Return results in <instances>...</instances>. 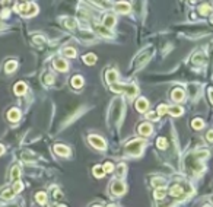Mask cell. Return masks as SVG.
I'll return each instance as SVG.
<instances>
[{
    "instance_id": "bcb514c9",
    "label": "cell",
    "mask_w": 213,
    "mask_h": 207,
    "mask_svg": "<svg viewBox=\"0 0 213 207\" xmlns=\"http://www.w3.org/2000/svg\"><path fill=\"white\" fill-rule=\"evenodd\" d=\"M205 207H210V206H205Z\"/></svg>"
},
{
    "instance_id": "30bf717a",
    "label": "cell",
    "mask_w": 213,
    "mask_h": 207,
    "mask_svg": "<svg viewBox=\"0 0 213 207\" xmlns=\"http://www.w3.org/2000/svg\"><path fill=\"white\" fill-rule=\"evenodd\" d=\"M106 80H108V83L111 85V83H115L117 80H118V73L115 72V70H108L106 72Z\"/></svg>"
},
{
    "instance_id": "5b68a950",
    "label": "cell",
    "mask_w": 213,
    "mask_h": 207,
    "mask_svg": "<svg viewBox=\"0 0 213 207\" xmlns=\"http://www.w3.org/2000/svg\"><path fill=\"white\" fill-rule=\"evenodd\" d=\"M111 191L115 196H121L126 191V187H124V184L121 181H114L113 182V187H111Z\"/></svg>"
},
{
    "instance_id": "f546056e",
    "label": "cell",
    "mask_w": 213,
    "mask_h": 207,
    "mask_svg": "<svg viewBox=\"0 0 213 207\" xmlns=\"http://www.w3.org/2000/svg\"><path fill=\"white\" fill-rule=\"evenodd\" d=\"M64 25L67 26V28H70V29H73L74 26H76V22H74V19H72V18H67L64 22Z\"/></svg>"
},
{
    "instance_id": "9a60e30c",
    "label": "cell",
    "mask_w": 213,
    "mask_h": 207,
    "mask_svg": "<svg viewBox=\"0 0 213 207\" xmlns=\"http://www.w3.org/2000/svg\"><path fill=\"white\" fill-rule=\"evenodd\" d=\"M172 99L175 101V102L182 101L184 99V92L181 91V89H174V92H172Z\"/></svg>"
},
{
    "instance_id": "e575fe53",
    "label": "cell",
    "mask_w": 213,
    "mask_h": 207,
    "mask_svg": "<svg viewBox=\"0 0 213 207\" xmlns=\"http://www.w3.org/2000/svg\"><path fill=\"white\" fill-rule=\"evenodd\" d=\"M166 111H168V107H165V105H161V107L158 108V114L159 115H164Z\"/></svg>"
},
{
    "instance_id": "9c48e42d",
    "label": "cell",
    "mask_w": 213,
    "mask_h": 207,
    "mask_svg": "<svg viewBox=\"0 0 213 207\" xmlns=\"http://www.w3.org/2000/svg\"><path fill=\"white\" fill-rule=\"evenodd\" d=\"M136 108H137L139 112H145L148 109V101L145 99V98H139L137 102H136Z\"/></svg>"
},
{
    "instance_id": "d6986e66",
    "label": "cell",
    "mask_w": 213,
    "mask_h": 207,
    "mask_svg": "<svg viewBox=\"0 0 213 207\" xmlns=\"http://www.w3.org/2000/svg\"><path fill=\"white\" fill-rule=\"evenodd\" d=\"M83 85V79L80 76H74L73 79H72V86L73 88H80Z\"/></svg>"
},
{
    "instance_id": "7c38bea8",
    "label": "cell",
    "mask_w": 213,
    "mask_h": 207,
    "mask_svg": "<svg viewBox=\"0 0 213 207\" xmlns=\"http://www.w3.org/2000/svg\"><path fill=\"white\" fill-rule=\"evenodd\" d=\"M139 133H140V134H143V136H149V134L152 133V125L148 124V123H145V124H140Z\"/></svg>"
},
{
    "instance_id": "2e32d148",
    "label": "cell",
    "mask_w": 213,
    "mask_h": 207,
    "mask_svg": "<svg viewBox=\"0 0 213 207\" xmlns=\"http://www.w3.org/2000/svg\"><path fill=\"white\" fill-rule=\"evenodd\" d=\"M166 112H169V114H171V115H174V117H178V115H181V114H182V108L178 107V105H175V107H169Z\"/></svg>"
},
{
    "instance_id": "277c9868",
    "label": "cell",
    "mask_w": 213,
    "mask_h": 207,
    "mask_svg": "<svg viewBox=\"0 0 213 207\" xmlns=\"http://www.w3.org/2000/svg\"><path fill=\"white\" fill-rule=\"evenodd\" d=\"M89 141L92 143V146H93V147H97V149H99V150H104L106 147L105 141L102 140L101 137H97V136H90Z\"/></svg>"
},
{
    "instance_id": "7bdbcfd3",
    "label": "cell",
    "mask_w": 213,
    "mask_h": 207,
    "mask_svg": "<svg viewBox=\"0 0 213 207\" xmlns=\"http://www.w3.org/2000/svg\"><path fill=\"white\" fill-rule=\"evenodd\" d=\"M210 99H212V102H213V92H210Z\"/></svg>"
},
{
    "instance_id": "74e56055",
    "label": "cell",
    "mask_w": 213,
    "mask_h": 207,
    "mask_svg": "<svg viewBox=\"0 0 213 207\" xmlns=\"http://www.w3.org/2000/svg\"><path fill=\"white\" fill-rule=\"evenodd\" d=\"M9 15H10V10H9V9H5V10L2 12V15H0V16L3 18V19H6V18H9Z\"/></svg>"
},
{
    "instance_id": "4dcf8cb0",
    "label": "cell",
    "mask_w": 213,
    "mask_h": 207,
    "mask_svg": "<svg viewBox=\"0 0 213 207\" xmlns=\"http://www.w3.org/2000/svg\"><path fill=\"white\" fill-rule=\"evenodd\" d=\"M193 127L198 130V128H202L203 127V120H200V118H196V120H193Z\"/></svg>"
},
{
    "instance_id": "ac0fdd59",
    "label": "cell",
    "mask_w": 213,
    "mask_h": 207,
    "mask_svg": "<svg viewBox=\"0 0 213 207\" xmlns=\"http://www.w3.org/2000/svg\"><path fill=\"white\" fill-rule=\"evenodd\" d=\"M95 31H97V32H99L101 35H104V37H110V35H111V31H110L108 28H105V26L95 25Z\"/></svg>"
},
{
    "instance_id": "4fadbf2b",
    "label": "cell",
    "mask_w": 213,
    "mask_h": 207,
    "mask_svg": "<svg viewBox=\"0 0 213 207\" xmlns=\"http://www.w3.org/2000/svg\"><path fill=\"white\" fill-rule=\"evenodd\" d=\"M114 25H115V18L113 15H105V18H104V26L105 28H111Z\"/></svg>"
},
{
    "instance_id": "7402d4cb",
    "label": "cell",
    "mask_w": 213,
    "mask_h": 207,
    "mask_svg": "<svg viewBox=\"0 0 213 207\" xmlns=\"http://www.w3.org/2000/svg\"><path fill=\"white\" fill-rule=\"evenodd\" d=\"M165 194H166V190H165V187H159V188H156L155 191V197L156 199H164L165 197Z\"/></svg>"
},
{
    "instance_id": "836d02e7",
    "label": "cell",
    "mask_w": 213,
    "mask_h": 207,
    "mask_svg": "<svg viewBox=\"0 0 213 207\" xmlns=\"http://www.w3.org/2000/svg\"><path fill=\"white\" fill-rule=\"evenodd\" d=\"M156 144H158V147H159V149H165V147H166V140H165L164 137H161V139L158 140Z\"/></svg>"
},
{
    "instance_id": "f6af8a7d",
    "label": "cell",
    "mask_w": 213,
    "mask_h": 207,
    "mask_svg": "<svg viewBox=\"0 0 213 207\" xmlns=\"http://www.w3.org/2000/svg\"><path fill=\"white\" fill-rule=\"evenodd\" d=\"M58 207H64V206H58Z\"/></svg>"
},
{
    "instance_id": "4316f807",
    "label": "cell",
    "mask_w": 213,
    "mask_h": 207,
    "mask_svg": "<svg viewBox=\"0 0 213 207\" xmlns=\"http://www.w3.org/2000/svg\"><path fill=\"white\" fill-rule=\"evenodd\" d=\"M152 184H153L155 187L159 188V187H164V185H165V180H164V178H155V180L152 181Z\"/></svg>"
},
{
    "instance_id": "ab89813d",
    "label": "cell",
    "mask_w": 213,
    "mask_h": 207,
    "mask_svg": "<svg viewBox=\"0 0 213 207\" xmlns=\"http://www.w3.org/2000/svg\"><path fill=\"white\" fill-rule=\"evenodd\" d=\"M207 140H209V141H213V130H210V131L207 133Z\"/></svg>"
},
{
    "instance_id": "cb8c5ba5",
    "label": "cell",
    "mask_w": 213,
    "mask_h": 207,
    "mask_svg": "<svg viewBox=\"0 0 213 207\" xmlns=\"http://www.w3.org/2000/svg\"><path fill=\"white\" fill-rule=\"evenodd\" d=\"M63 54H64L66 57H74L76 56V50L72 48V47H67V48L63 50Z\"/></svg>"
},
{
    "instance_id": "ee69618b",
    "label": "cell",
    "mask_w": 213,
    "mask_h": 207,
    "mask_svg": "<svg viewBox=\"0 0 213 207\" xmlns=\"http://www.w3.org/2000/svg\"><path fill=\"white\" fill-rule=\"evenodd\" d=\"M212 24H213V18H212Z\"/></svg>"
},
{
    "instance_id": "60d3db41",
    "label": "cell",
    "mask_w": 213,
    "mask_h": 207,
    "mask_svg": "<svg viewBox=\"0 0 213 207\" xmlns=\"http://www.w3.org/2000/svg\"><path fill=\"white\" fill-rule=\"evenodd\" d=\"M10 5V0H2V6H9Z\"/></svg>"
},
{
    "instance_id": "83f0119b",
    "label": "cell",
    "mask_w": 213,
    "mask_h": 207,
    "mask_svg": "<svg viewBox=\"0 0 213 207\" xmlns=\"http://www.w3.org/2000/svg\"><path fill=\"white\" fill-rule=\"evenodd\" d=\"M19 175H21V169H19V166H13V169H12V180H18V178H19Z\"/></svg>"
},
{
    "instance_id": "ba28073f",
    "label": "cell",
    "mask_w": 213,
    "mask_h": 207,
    "mask_svg": "<svg viewBox=\"0 0 213 207\" xmlns=\"http://www.w3.org/2000/svg\"><path fill=\"white\" fill-rule=\"evenodd\" d=\"M54 67L57 69L58 72H66L67 70V61L66 60H63V58H56L54 60Z\"/></svg>"
},
{
    "instance_id": "e0dca14e",
    "label": "cell",
    "mask_w": 213,
    "mask_h": 207,
    "mask_svg": "<svg viewBox=\"0 0 213 207\" xmlns=\"http://www.w3.org/2000/svg\"><path fill=\"white\" fill-rule=\"evenodd\" d=\"M25 92H26V85L22 82H19L15 85V93L16 95H24Z\"/></svg>"
},
{
    "instance_id": "1f68e13d",
    "label": "cell",
    "mask_w": 213,
    "mask_h": 207,
    "mask_svg": "<svg viewBox=\"0 0 213 207\" xmlns=\"http://www.w3.org/2000/svg\"><path fill=\"white\" fill-rule=\"evenodd\" d=\"M45 200H47V197H45V194H44V192H38V194H37V201H38L40 204H44V203H45Z\"/></svg>"
},
{
    "instance_id": "8d00e7d4",
    "label": "cell",
    "mask_w": 213,
    "mask_h": 207,
    "mask_svg": "<svg viewBox=\"0 0 213 207\" xmlns=\"http://www.w3.org/2000/svg\"><path fill=\"white\" fill-rule=\"evenodd\" d=\"M44 79H45V83H53V80H54L53 75H45L44 76Z\"/></svg>"
},
{
    "instance_id": "44dd1931",
    "label": "cell",
    "mask_w": 213,
    "mask_h": 207,
    "mask_svg": "<svg viewBox=\"0 0 213 207\" xmlns=\"http://www.w3.org/2000/svg\"><path fill=\"white\" fill-rule=\"evenodd\" d=\"M83 61L86 64H93L97 61V57H95V54H86V56H83Z\"/></svg>"
},
{
    "instance_id": "d590c367",
    "label": "cell",
    "mask_w": 213,
    "mask_h": 207,
    "mask_svg": "<svg viewBox=\"0 0 213 207\" xmlns=\"http://www.w3.org/2000/svg\"><path fill=\"white\" fill-rule=\"evenodd\" d=\"M117 172H118V175H124V172H126V165H118V168H117Z\"/></svg>"
},
{
    "instance_id": "8fae6325",
    "label": "cell",
    "mask_w": 213,
    "mask_h": 207,
    "mask_svg": "<svg viewBox=\"0 0 213 207\" xmlns=\"http://www.w3.org/2000/svg\"><path fill=\"white\" fill-rule=\"evenodd\" d=\"M8 118L10 120V121H18V120L21 118V112H19V109L12 108V109L8 112Z\"/></svg>"
},
{
    "instance_id": "6da1fadb",
    "label": "cell",
    "mask_w": 213,
    "mask_h": 207,
    "mask_svg": "<svg viewBox=\"0 0 213 207\" xmlns=\"http://www.w3.org/2000/svg\"><path fill=\"white\" fill-rule=\"evenodd\" d=\"M16 9L22 16H26V18L34 16V15H37V12H38L37 5H34V3H22V5L16 6Z\"/></svg>"
},
{
    "instance_id": "b9f144b4",
    "label": "cell",
    "mask_w": 213,
    "mask_h": 207,
    "mask_svg": "<svg viewBox=\"0 0 213 207\" xmlns=\"http://www.w3.org/2000/svg\"><path fill=\"white\" fill-rule=\"evenodd\" d=\"M3 152H5V147H3V146L0 144V155H3Z\"/></svg>"
},
{
    "instance_id": "f35d334b",
    "label": "cell",
    "mask_w": 213,
    "mask_h": 207,
    "mask_svg": "<svg viewBox=\"0 0 213 207\" xmlns=\"http://www.w3.org/2000/svg\"><path fill=\"white\" fill-rule=\"evenodd\" d=\"M158 115H159L158 112H149L148 118H149V120H156V118H158Z\"/></svg>"
},
{
    "instance_id": "603a6c76",
    "label": "cell",
    "mask_w": 213,
    "mask_h": 207,
    "mask_svg": "<svg viewBox=\"0 0 213 207\" xmlns=\"http://www.w3.org/2000/svg\"><path fill=\"white\" fill-rule=\"evenodd\" d=\"M93 174H95V176H98V178H102L105 175V171H104L102 166H95L93 168Z\"/></svg>"
},
{
    "instance_id": "5bb4252c",
    "label": "cell",
    "mask_w": 213,
    "mask_h": 207,
    "mask_svg": "<svg viewBox=\"0 0 213 207\" xmlns=\"http://www.w3.org/2000/svg\"><path fill=\"white\" fill-rule=\"evenodd\" d=\"M54 150H56V153L57 155H61V156H67L70 152H69V147H66V146H61V144H57L56 147H54Z\"/></svg>"
},
{
    "instance_id": "3957f363",
    "label": "cell",
    "mask_w": 213,
    "mask_h": 207,
    "mask_svg": "<svg viewBox=\"0 0 213 207\" xmlns=\"http://www.w3.org/2000/svg\"><path fill=\"white\" fill-rule=\"evenodd\" d=\"M143 146H145V141L143 140H133L130 141L129 144H127V152L131 153V155H134V156H137L142 153V150H143Z\"/></svg>"
},
{
    "instance_id": "d6a6232c",
    "label": "cell",
    "mask_w": 213,
    "mask_h": 207,
    "mask_svg": "<svg viewBox=\"0 0 213 207\" xmlns=\"http://www.w3.org/2000/svg\"><path fill=\"white\" fill-rule=\"evenodd\" d=\"M113 169H114V165H113L111 162H106L105 165H104V171H105V174H110V172H113Z\"/></svg>"
},
{
    "instance_id": "f1b7e54d",
    "label": "cell",
    "mask_w": 213,
    "mask_h": 207,
    "mask_svg": "<svg viewBox=\"0 0 213 207\" xmlns=\"http://www.w3.org/2000/svg\"><path fill=\"white\" fill-rule=\"evenodd\" d=\"M13 196H15V191H13V190H6L3 194H2V197H3V199H6V200L12 199Z\"/></svg>"
},
{
    "instance_id": "7dc6e473",
    "label": "cell",
    "mask_w": 213,
    "mask_h": 207,
    "mask_svg": "<svg viewBox=\"0 0 213 207\" xmlns=\"http://www.w3.org/2000/svg\"><path fill=\"white\" fill-rule=\"evenodd\" d=\"M95 207H101V206H95Z\"/></svg>"
},
{
    "instance_id": "7a4b0ae2",
    "label": "cell",
    "mask_w": 213,
    "mask_h": 207,
    "mask_svg": "<svg viewBox=\"0 0 213 207\" xmlns=\"http://www.w3.org/2000/svg\"><path fill=\"white\" fill-rule=\"evenodd\" d=\"M110 86L114 92H126L130 98L136 96V93H137V88L134 85H115V83H111Z\"/></svg>"
},
{
    "instance_id": "d4e9b609",
    "label": "cell",
    "mask_w": 213,
    "mask_h": 207,
    "mask_svg": "<svg viewBox=\"0 0 213 207\" xmlns=\"http://www.w3.org/2000/svg\"><path fill=\"white\" fill-rule=\"evenodd\" d=\"M212 12V6L210 5H205V6H200V13L202 15H207Z\"/></svg>"
},
{
    "instance_id": "ffe728a7",
    "label": "cell",
    "mask_w": 213,
    "mask_h": 207,
    "mask_svg": "<svg viewBox=\"0 0 213 207\" xmlns=\"http://www.w3.org/2000/svg\"><path fill=\"white\" fill-rule=\"evenodd\" d=\"M5 67H6V72H8V73H10V72H15V69L18 67V63L15 61V60H12V61H8Z\"/></svg>"
},
{
    "instance_id": "8992f818",
    "label": "cell",
    "mask_w": 213,
    "mask_h": 207,
    "mask_svg": "<svg viewBox=\"0 0 213 207\" xmlns=\"http://www.w3.org/2000/svg\"><path fill=\"white\" fill-rule=\"evenodd\" d=\"M171 196H174V197H178V199H184L187 194L184 192V187L182 185H174L171 188Z\"/></svg>"
},
{
    "instance_id": "52a82bcc",
    "label": "cell",
    "mask_w": 213,
    "mask_h": 207,
    "mask_svg": "<svg viewBox=\"0 0 213 207\" xmlns=\"http://www.w3.org/2000/svg\"><path fill=\"white\" fill-rule=\"evenodd\" d=\"M115 9L118 10V12H123V13H127V12H130V3H127V2H117L115 3Z\"/></svg>"
},
{
    "instance_id": "484cf974",
    "label": "cell",
    "mask_w": 213,
    "mask_h": 207,
    "mask_svg": "<svg viewBox=\"0 0 213 207\" xmlns=\"http://www.w3.org/2000/svg\"><path fill=\"white\" fill-rule=\"evenodd\" d=\"M22 188H24V185H22V182H19V181H16L15 184H13V187H12V190L15 191V194L21 192V191H22Z\"/></svg>"
}]
</instances>
